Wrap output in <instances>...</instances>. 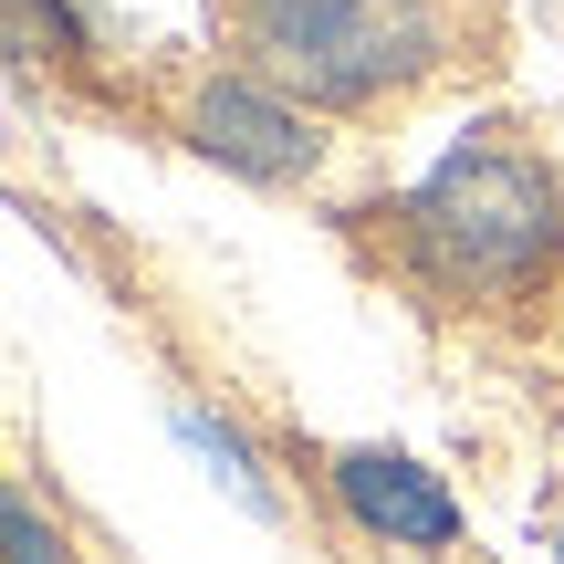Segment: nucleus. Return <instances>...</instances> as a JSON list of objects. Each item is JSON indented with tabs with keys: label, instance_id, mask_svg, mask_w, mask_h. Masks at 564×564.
I'll return each instance as SVG.
<instances>
[{
	"label": "nucleus",
	"instance_id": "nucleus-1",
	"mask_svg": "<svg viewBox=\"0 0 564 564\" xmlns=\"http://www.w3.org/2000/svg\"><path fill=\"white\" fill-rule=\"evenodd\" d=\"M564 251V167L512 137H470L398 199V262L429 293H512Z\"/></svg>",
	"mask_w": 564,
	"mask_h": 564
},
{
	"label": "nucleus",
	"instance_id": "nucleus-2",
	"mask_svg": "<svg viewBox=\"0 0 564 564\" xmlns=\"http://www.w3.org/2000/svg\"><path fill=\"white\" fill-rule=\"evenodd\" d=\"M241 32L272 84L366 105L440 63V0H241Z\"/></svg>",
	"mask_w": 564,
	"mask_h": 564
},
{
	"label": "nucleus",
	"instance_id": "nucleus-3",
	"mask_svg": "<svg viewBox=\"0 0 564 564\" xmlns=\"http://www.w3.org/2000/svg\"><path fill=\"white\" fill-rule=\"evenodd\" d=\"M188 137H199V158L241 167V178H262V188L314 167V126H303L272 84H209V95L188 105Z\"/></svg>",
	"mask_w": 564,
	"mask_h": 564
},
{
	"label": "nucleus",
	"instance_id": "nucleus-4",
	"mask_svg": "<svg viewBox=\"0 0 564 564\" xmlns=\"http://www.w3.org/2000/svg\"><path fill=\"white\" fill-rule=\"evenodd\" d=\"M335 491H345V512H356L366 533H387V544H408V554H449L460 544V502H449L440 470H419L408 449H345Z\"/></svg>",
	"mask_w": 564,
	"mask_h": 564
},
{
	"label": "nucleus",
	"instance_id": "nucleus-5",
	"mask_svg": "<svg viewBox=\"0 0 564 564\" xmlns=\"http://www.w3.org/2000/svg\"><path fill=\"white\" fill-rule=\"evenodd\" d=\"M178 440H188V449H199V460H209V470H220V481H230V491H241V502H251V512H272V491H262V470H251V449H241V440H230V429H220V419H199V408H178Z\"/></svg>",
	"mask_w": 564,
	"mask_h": 564
},
{
	"label": "nucleus",
	"instance_id": "nucleus-6",
	"mask_svg": "<svg viewBox=\"0 0 564 564\" xmlns=\"http://www.w3.org/2000/svg\"><path fill=\"white\" fill-rule=\"evenodd\" d=\"M0 533H11V564H74V554L53 544V533H42V512L21 502V491H11V512H0Z\"/></svg>",
	"mask_w": 564,
	"mask_h": 564
},
{
	"label": "nucleus",
	"instance_id": "nucleus-7",
	"mask_svg": "<svg viewBox=\"0 0 564 564\" xmlns=\"http://www.w3.org/2000/svg\"><path fill=\"white\" fill-rule=\"evenodd\" d=\"M554 564H564V512H554Z\"/></svg>",
	"mask_w": 564,
	"mask_h": 564
}]
</instances>
